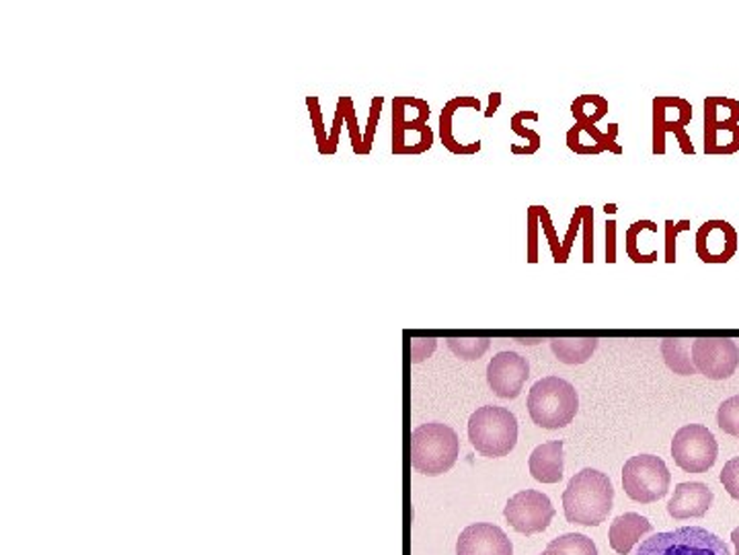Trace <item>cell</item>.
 Listing matches in <instances>:
<instances>
[{"instance_id":"6da1fadb","label":"cell","mask_w":739,"mask_h":555,"mask_svg":"<svg viewBox=\"0 0 739 555\" xmlns=\"http://www.w3.org/2000/svg\"><path fill=\"white\" fill-rule=\"evenodd\" d=\"M615 504V486L606 473L586 467L575 473L563 492L565 518L574 525L598 527Z\"/></svg>"},{"instance_id":"7a4b0ae2","label":"cell","mask_w":739,"mask_h":555,"mask_svg":"<svg viewBox=\"0 0 739 555\" xmlns=\"http://www.w3.org/2000/svg\"><path fill=\"white\" fill-rule=\"evenodd\" d=\"M579 410L577 391L561 376H545L528 393V414L545 431H559L574 422Z\"/></svg>"},{"instance_id":"3957f363","label":"cell","mask_w":739,"mask_h":555,"mask_svg":"<svg viewBox=\"0 0 739 555\" xmlns=\"http://www.w3.org/2000/svg\"><path fill=\"white\" fill-rule=\"evenodd\" d=\"M458 434L442 422L422 424L411 432V465L429 477L451 472L458 458Z\"/></svg>"},{"instance_id":"277c9868","label":"cell","mask_w":739,"mask_h":555,"mask_svg":"<svg viewBox=\"0 0 739 555\" xmlns=\"http://www.w3.org/2000/svg\"><path fill=\"white\" fill-rule=\"evenodd\" d=\"M468 441L483 457H506L518 443V420L499 405H483L468 420Z\"/></svg>"},{"instance_id":"5b68a950","label":"cell","mask_w":739,"mask_h":555,"mask_svg":"<svg viewBox=\"0 0 739 555\" xmlns=\"http://www.w3.org/2000/svg\"><path fill=\"white\" fill-rule=\"evenodd\" d=\"M635 555H731L729 545L702 527H680L645 539Z\"/></svg>"},{"instance_id":"8992f818","label":"cell","mask_w":739,"mask_h":555,"mask_svg":"<svg viewBox=\"0 0 739 555\" xmlns=\"http://www.w3.org/2000/svg\"><path fill=\"white\" fill-rule=\"evenodd\" d=\"M671 475L664 458L656 455L630 457L622 467V487L639 504H654L670 490Z\"/></svg>"},{"instance_id":"52a82bcc","label":"cell","mask_w":739,"mask_h":555,"mask_svg":"<svg viewBox=\"0 0 739 555\" xmlns=\"http://www.w3.org/2000/svg\"><path fill=\"white\" fill-rule=\"evenodd\" d=\"M719 446L712 432L702 424H688L674 434L671 457L686 473H707L715 465Z\"/></svg>"},{"instance_id":"ba28073f","label":"cell","mask_w":739,"mask_h":555,"mask_svg":"<svg viewBox=\"0 0 739 555\" xmlns=\"http://www.w3.org/2000/svg\"><path fill=\"white\" fill-rule=\"evenodd\" d=\"M504 516L514 531L522 535H536L547 531L555 516V506L547 494L536 490H522L507 500Z\"/></svg>"},{"instance_id":"9c48e42d","label":"cell","mask_w":739,"mask_h":555,"mask_svg":"<svg viewBox=\"0 0 739 555\" xmlns=\"http://www.w3.org/2000/svg\"><path fill=\"white\" fill-rule=\"evenodd\" d=\"M692 362L700 375L726 381L738 371V344L729 337H698L692 344Z\"/></svg>"},{"instance_id":"30bf717a","label":"cell","mask_w":739,"mask_h":555,"mask_svg":"<svg viewBox=\"0 0 739 555\" xmlns=\"http://www.w3.org/2000/svg\"><path fill=\"white\" fill-rule=\"evenodd\" d=\"M530 376V364L518 352H499L487 366V383L502 400H516Z\"/></svg>"},{"instance_id":"8fae6325","label":"cell","mask_w":739,"mask_h":555,"mask_svg":"<svg viewBox=\"0 0 739 555\" xmlns=\"http://www.w3.org/2000/svg\"><path fill=\"white\" fill-rule=\"evenodd\" d=\"M738 231L727 221H707L697 231L695 248L700 262L727 264L738 253Z\"/></svg>"},{"instance_id":"7c38bea8","label":"cell","mask_w":739,"mask_h":555,"mask_svg":"<svg viewBox=\"0 0 739 555\" xmlns=\"http://www.w3.org/2000/svg\"><path fill=\"white\" fill-rule=\"evenodd\" d=\"M692 120V105L682 98L654 99V154L666 153V134L686 132Z\"/></svg>"},{"instance_id":"4fadbf2b","label":"cell","mask_w":739,"mask_h":555,"mask_svg":"<svg viewBox=\"0 0 739 555\" xmlns=\"http://www.w3.org/2000/svg\"><path fill=\"white\" fill-rule=\"evenodd\" d=\"M456 555H514V545L502 528L477 523L460 533Z\"/></svg>"},{"instance_id":"5bb4252c","label":"cell","mask_w":739,"mask_h":555,"mask_svg":"<svg viewBox=\"0 0 739 555\" xmlns=\"http://www.w3.org/2000/svg\"><path fill=\"white\" fill-rule=\"evenodd\" d=\"M712 490L700 482H685L674 490V496L668 502V513L676 521L686 518H700L709 513L712 506Z\"/></svg>"},{"instance_id":"9a60e30c","label":"cell","mask_w":739,"mask_h":555,"mask_svg":"<svg viewBox=\"0 0 739 555\" xmlns=\"http://www.w3.org/2000/svg\"><path fill=\"white\" fill-rule=\"evenodd\" d=\"M528 467L536 482L559 484L563 480V470H565L563 441H550V443L536 446L528 458Z\"/></svg>"},{"instance_id":"2e32d148","label":"cell","mask_w":739,"mask_h":555,"mask_svg":"<svg viewBox=\"0 0 739 555\" xmlns=\"http://www.w3.org/2000/svg\"><path fill=\"white\" fill-rule=\"evenodd\" d=\"M651 523L637 513H625L616 516L610 525V547L616 554L629 555L630 549L639 543V539L651 533Z\"/></svg>"},{"instance_id":"e0dca14e","label":"cell","mask_w":739,"mask_h":555,"mask_svg":"<svg viewBox=\"0 0 739 555\" xmlns=\"http://www.w3.org/2000/svg\"><path fill=\"white\" fill-rule=\"evenodd\" d=\"M460 108H470V110L480 111L479 99L470 98V95H463V98L452 99L444 110L439 113V137H442V144L451 151L452 154H475L480 151V142H473V144H460L458 140L454 139L452 134V118L454 111Z\"/></svg>"},{"instance_id":"ac0fdd59","label":"cell","mask_w":739,"mask_h":555,"mask_svg":"<svg viewBox=\"0 0 739 555\" xmlns=\"http://www.w3.org/2000/svg\"><path fill=\"white\" fill-rule=\"evenodd\" d=\"M692 344L695 340L688 337H668L661 342L664 361L676 375L690 376L697 373L692 362Z\"/></svg>"},{"instance_id":"d6986e66","label":"cell","mask_w":739,"mask_h":555,"mask_svg":"<svg viewBox=\"0 0 739 555\" xmlns=\"http://www.w3.org/2000/svg\"><path fill=\"white\" fill-rule=\"evenodd\" d=\"M739 125V101L729 98L705 99V128L731 130Z\"/></svg>"},{"instance_id":"ffe728a7","label":"cell","mask_w":739,"mask_h":555,"mask_svg":"<svg viewBox=\"0 0 739 555\" xmlns=\"http://www.w3.org/2000/svg\"><path fill=\"white\" fill-rule=\"evenodd\" d=\"M598 347L596 337H559L550 342V350L563 364H584Z\"/></svg>"},{"instance_id":"44dd1931","label":"cell","mask_w":739,"mask_h":555,"mask_svg":"<svg viewBox=\"0 0 739 555\" xmlns=\"http://www.w3.org/2000/svg\"><path fill=\"white\" fill-rule=\"evenodd\" d=\"M571 111H574L575 124L591 128L608 113V101L600 95H581V98L575 99Z\"/></svg>"},{"instance_id":"7402d4cb","label":"cell","mask_w":739,"mask_h":555,"mask_svg":"<svg viewBox=\"0 0 739 555\" xmlns=\"http://www.w3.org/2000/svg\"><path fill=\"white\" fill-rule=\"evenodd\" d=\"M524 120H534V122H536V120H538V113H536V111H518V113L509 120L512 130H514L518 137H522V139L528 140V147L512 144V153L514 154H534L540 149V144H543L540 134L534 132V130H528V128L524 125Z\"/></svg>"},{"instance_id":"603a6c76","label":"cell","mask_w":739,"mask_h":555,"mask_svg":"<svg viewBox=\"0 0 739 555\" xmlns=\"http://www.w3.org/2000/svg\"><path fill=\"white\" fill-rule=\"evenodd\" d=\"M644 231H649V233H657V224L654 221H637L632 222L627 231V255L635 264H654L657 262V251H651V253H641L639 251V235Z\"/></svg>"},{"instance_id":"cb8c5ba5","label":"cell","mask_w":739,"mask_h":555,"mask_svg":"<svg viewBox=\"0 0 739 555\" xmlns=\"http://www.w3.org/2000/svg\"><path fill=\"white\" fill-rule=\"evenodd\" d=\"M489 346H492L489 337H451L448 340V347L463 361H479Z\"/></svg>"},{"instance_id":"d4e9b609","label":"cell","mask_w":739,"mask_h":555,"mask_svg":"<svg viewBox=\"0 0 739 555\" xmlns=\"http://www.w3.org/2000/svg\"><path fill=\"white\" fill-rule=\"evenodd\" d=\"M550 549H561L567 555H598L596 543L581 533H567L548 543Z\"/></svg>"},{"instance_id":"484cf974","label":"cell","mask_w":739,"mask_h":555,"mask_svg":"<svg viewBox=\"0 0 739 555\" xmlns=\"http://www.w3.org/2000/svg\"><path fill=\"white\" fill-rule=\"evenodd\" d=\"M717 426L729 436H739V395H733L719 405Z\"/></svg>"},{"instance_id":"4316f807","label":"cell","mask_w":739,"mask_h":555,"mask_svg":"<svg viewBox=\"0 0 739 555\" xmlns=\"http://www.w3.org/2000/svg\"><path fill=\"white\" fill-rule=\"evenodd\" d=\"M306 105L311 111V120H313V128H315L316 144H318V153L328 154V137L325 130V122H323V111L318 108V98L316 95H308L306 98Z\"/></svg>"},{"instance_id":"83f0119b","label":"cell","mask_w":739,"mask_h":555,"mask_svg":"<svg viewBox=\"0 0 739 555\" xmlns=\"http://www.w3.org/2000/svg\"><path fill=\"white\" fill-rule=\"evenodd\" d=\"M528 221V264H538V224H540V212L538 206H530L526 212Z\"/></svg>"},{"instance_id":"f1b7e54d","label":"cell","mask_w":739,"mask_h":555,"mask_svg":"<svg viewBox=\"0 0 739 555\" xmlns=\"http://www.w3.org/2000/svg\"><path fill=\"white\" fill-rule=\"evenodd\" d=\"M584 212H586V206H577L574 216H571L569 229H567V235H565L561 243V264H567V262H569V253L574 250L575 236H577L579 229H581V224H584Z\"/></svg>"},{"instance_id":"f546056e","label":"cell","mask_w":739,"mask_h":555,"mask_svg":"<svg viewBox=\"0 0 739 555\" xmlns=\"http://www.w3.org/2000/svg\"><path fill=\"white\" fill-rule=\"evenodd\" d=\"M383 95H376V98L372 99V105H370L368 128H366V132H364L362 154H370V151H372V144H374V134H376V125H378V120H381V111H383Z\"/></svg>"},{"instance_id":"4dcf8cb0","label":"cell","mask_w":739,"mask_h":555,"mask_svg":"<svg viewBox=\"0 0 739 555\" xmlns=\"http://www.w3.org/2000/svg\"><path fill=\"white\" fill-rule=\"evenodd\" d=\"M690 231V221H666V264H676V239Z\"/></svg>"},{"instance_id":"1f68e13d","label":"cell","mask_w":739,"mask_h":555,"mask_svg":"<svg viewBox=\"0 0 739 555\" xmlns=\"http://www.w3.org/2000/svg\"><path fill=\"white\" fill-rule=\"evenodd\" d=\"M538 212H540V224L545 229L553 260H555V264H561V243H559V236H557V231L553 226V219H550V214H548V210L545 206H538Z\"/></svg>"},{"instance_id":"d6a6232c","label":"cell","mask_w":739,"mask_h":555,"mask_svg":"<svg viewBox=\"0 0 739 555\" xmlns=\"http://www.w3.org/2000/svg\"><path fill=\"white\" fill-rule=\"evenodd\" d=\"M347 95H342L337 101V110H335V120H333V128L328 134V154L337 153V144H340V134H342L343 122H345V113H347Z\"/></svg>"},{"instance_id":"836d02e7","label":"cell","mask_w":739,"mask_h":555,"mask_svg":"<svg viewBox=\"0 0 739 555\" xmlns=\"http://www.w3.org/2000/svg\"><path fill=\"white\" fill-rule=\"evenodd\" d=\"M721 484L731 498L739 500V457L727 461L726 467L721 472Z\"/></svg>"},{"instance_id":"e575fe53","label":"cell","mask_w":739,"mask_h":555,"mask_svg":"<svg viewBox=\"0 0 739 555\" xmlns=\"http://www.w3.org/2000/svg\"><path fill=\"white\" fill-rule=\"evenodd\" d=\"M584 264H594V209L584 212Z\"/></svg>"},{"instance_id":"d590c367","label":"cell","mask_w":739,"mask_h":555,"mask_svg":"<svg viewBox=\"0 0 739 555\" xmlns=\"http://www.w3.org/2000/svg\"><path fill=\"white\" fill-rule=\"evenodd\" d=\"M345 124L350 128V139H352V147H354V153L362 154V144H364V134L360 132V125H357V115L356 110H354V101L350 98L347 101V113H345Z\"/></svg>"},{"instance_id":"8d00e7d4","label":"cell","mask_w":739,"mask_h":555,"mask_svg":"<svg viewBox=\"0 0 739 555\" xmlns=\"http://www.w3.org/2000/svg\"><path fill=\"white\" fill-rule=\"evenodd\" d=\"M434 350H436V340L434 337H427V340L415 337V340H411L409 344V361L413 364L425 361V359H429L434 354Z\"/></svg>"},{"instance_id":"74e56055","label":"cell","mask_w":739,"mask_h":555,"mask_svg":"<svg viewBox=\"0 0 739 555\" xmlns=\"http://www.w3.org/2000/svg\"><path fill=\"white\" fill-rule=\"evenodd\" d=\"M579 124H575L569 132H567V147L577 154H600L604 153L603 147H596V142H589V144H584L579 140Z\"/></svg>"},{"instance_id":"f35d334b","label":"cell","mask_w":739,"mask_h":555,"mask_svg":"<svg viewBox=\"0 0 739 555\" xmlns=\"http://www.w3.org/2000/svg\"><path fill=\"white\" fill-rule=\"evenodd\" d=\"M616 226L615 221L606 222V264H616Z\"/></svg>"},{"instance_id":"ab89813d","label":"cell","mask_w":739,"mask_h":555,"mask_svg":"<svg viewBox=\"0 0 739 555\" xmlns=\"http://www.w3.org/2000/svg\"><path fill=\"white\" fill-rule=\"evenodd\" d=\"M499 105H502V93H492L489 95V108L485 111V118H493V113L499 110Z\"/></svg>"},{"instance_id":"60d3db41","label":"cell","mask_w":739,"mask_h":555,"mask_svg":"<svg viewBox=\"0 0 739 555\" xmlns=\"http://www.w3.org/2000/svg\"><path fill=\"white\" fill-rule=\"evenodd\" d=\"M731 542L736 545V555H739V527L733 528V533H731Z\"/></svg>"},{"instance_id":"b9f144b4","label":"cell","mask_w":739,"mask_h":555,"mask_svg":"<svg viewBox=\"0 0 739 555\" xmlns=\"http://www.w3.org/2000/svg\"><path fill=\"white\" fill-rule=\"evenodd\" d=\"M540 555H567L565 552H561V549H550V547H547V552H543Z\"/></svg>"},{"instance_id":"7bdbcfd3","label":"cell","mask_w":739,"mask_h":555,"mask_svg":"<svg viewBox=\"0 0 739 555\" xmlns=\"http://www.w3.org/2000/svg\"><path fill=\"white\" fill-rule=\"evenodd\" d=\"M604 212H606V214H615L616 204H606V206H604Z\"/></svg>"}]
</instances>
